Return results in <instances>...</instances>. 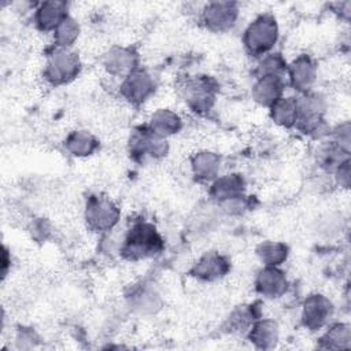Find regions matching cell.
<instances>
[{"label": "cell", "mask_w": 351, "mask_h": 351, "mask_svg": "<svg viewBox=\"0 0 351 351\" xmlns=\"http://www.w3.org/2000/svg\"><path fill=\"white\" fill-rule=\"evenodd\" d=\"M163 239L156 226L147 221H136L126 232L119 252L128 261H141L162 252Z\"/></svg>", "instance_id": "1"}, {"label": "cell", "mask_w": 351, "mask_h": 351, "mask_svg": "<svg viewBox=\"0 0 351 351\" xmlns=\"http://www.w3.org/2000/svg\"><path fill=\"white\" fill-rule=\"evenodd\" d=\"M280 38V29L274 15L265 12L258 15L244 30L243 44L245 51L261 58L276 47Z\"/></svg>", "instance_id": "2"}, {"label": "cell", "mask_w": 351, "mask_h": 351, "mask_svg": "<svg viewBox=\"0 0 351 351\" xmlns=\"http://www.w3.org/2000/svg\"><path fill=\"white\" fill-rule=\"evenodd\" d=\"M81 71V59L71 48L55 47L47 56L43 75L53 86L73 81Z\"/></svg>", "instance_id": "3"}, {"label": "cell", "mask_w": 351, "mask_h": 351, "mask_svg": "<svg viewBox=\"0 0 351 351\" xmlns=\"http://www.w3.org/2000/svg\"><path fill=\"white\" fill-rule=\"evenodd\" d=\"M84 217L86 226L92 232L104 234L117 226L121 218V210L108 196L93 193L86 199Z\"/></svg>", "instance_id": "4"}, {"label": "cell", "mask_w": 351, "mask_h": 351, "mask_svg": "<svg viewBox=\"0 0 351 351\" xmlns=\"http://www.w3.org/2000/svg\"><path fill=\"white\" fill-rule=\"evenodd\" d=\"M217 92L218 84L208 75L189 78L181 88V95L186 107L196 114H206L213 108Z\"/></svg>", "instance_id": "5"}, {"label": "cell", "mask_w": 351, "mask_h": 351, "mask_svg": "<svg viewBox=\"0 0 351 351\" xmlns=\"http://www.w3.org/2000/svg\"><path fill=\"white\" fill-rule=\"evenodd\" d=\"M328 108L326 97L321 92L308 90L298 97V122L296 128L304 133H315L324 123V115Z\"/></svg>", "instance_id": "6"}, {"label": "cell", "mask_w": 351, "mask_h": 351, "mask_svg": "<svg viewBox=\"0 0 351 351\" xmlns=\"http://www.w3.org/2000/svg\"><path fill=\"white\" fill-rule=\"evenodd\" d=\"M156 89V82L152 74L141 67H137L130 74L122 78L119 93L128 103L140 106L148 100Z\"/></svg>", "instance_id": "7"}, {"label": "cell", "mask_w": 351, "mask_h": 351, "mask_svg": "<svg viewBox=\"0 0 351 351\" xmlns=\"http://www.w3.org/2000/svg\"><path fill=\"white\" fill-rule=\"evenodd\" d=\"M239 14V4L234 1H210L202 8V22L208 30L223 33L236 25Z\"/></svg>", "instance_id": "8"}, {"label": "cell", "mask_w": 351, "mask_h": 351, "mask_svg": "<svg viewBox=\"0 0 351 351\" xmlns=\"http://www.w3.org/2000/svg\"><path fill=\"white\" fill-rule=\"evenodd\" d=\"M333 313L335 306L326 295L319 292L310 293L302 304V324L308 330H318L328 325Z\"/></svg>", "instance_id": "9"}, {"label": "cell", "mask_w": 351, "mask_h": 351, "mask_svg": "<svg viewBox=\"0 0 351 351\" xmlns=\"http://www.w3.org/2000/svg\"><path fill=\"white\" fill-rule=\"evenodd\" d=\"M129 149L132 155L138 158L160 159L169 154V143L144 126L130 134Z\"/></svg>", "instance_id": "10"}, {"label": "cell", "mask_w": 351, "mask_h": 351, "mask_svg": "<svg viewBox=\"0 0 351 351\" xmlns=\"http://www.w3.org/2000/svg\"><path fill=\"white\" fill-rule=\"evenodd\" d=\"M230 270V261L219 251H207L192 265L189 274L204 282L218 281Z\"/></svg>", "instance_id": "11"}, {"label": "cell", "mask_w": 351, "mask_h": 351, "mask_svg": "<svg viewBox=\"0 0 351 351\" xmlns=\"http://www.w3.org/2000/svg\"><path fill=\"white\" fill-rule=\"evenodd\" d=\"M103 67L112 77H126L138 67V53L132 47L114 45L103 55Z\"/></svg>", "instance_id": "12"}, {"label": "cell", "mask_w": 351, "mask_h": 351, "mask_svg": "<svg viewBox=\"0 0 351 351\" xmlns=\"http://www.w3.org/2000/svg\"><path fill=\"white\" fill-rule=\"evenodd\" d=\"M287 73L291 86L300 93H306L311 90L317 81L318 66L310 55L302 53L287 66Z\"/></svg>", "instance_id": "13"}, {"label": "cell", "mask_w": 351, "mask_h": 351, "mask_svg": "<svg viewBox=\"0 0 351 351\" xmlns=\"http://www.w3.org/2000/svg\"><path fill=\"white\" fill-rule=\"evenodd\" d=\"M288 289V278L280 266H263L255 277V291L267 299L282 296Z\"/></svg>", "instance_id": "14"}, {"label": "cell", "mask_w": 351, "mask_h": 351, "mask_svg": "<svg viewBox=\"0 0 351 351\" xmlns=\"http://www.w3.org/2000/svg\"><path fill=\"white\" fill-rule=\"evenodd\" d=\"M245 185V178L240 173H228L221 177L218 176L211 182L208 195L217 204H221L244 196Z\"/></svg>", "instance_id": "15"}, {"label": "cell", "mask_w": 351, "mask_h": 351, "mask_svg": "<svg viewBox=\"0 0 351 351\" xmlns=\"http://www.w3.org/2000/svg\"><path fill=\"white\" fill-rule=\"evenodd\" d=\"M191 171L200 182H213L218 176L222 165V158L211 149H202L191 156Z\"/></svg>", "instance_id": "16"}, {"label": "cell", "mask_w": 351, "mask_h": 351, "mask_svg": "<svg viewBox=\"0 0 351 351\" xmlns=\"http://www.w3.org/2000/svg\"><path fill=\"white\" fill-rule=\"evenodd\" d=\"M285 89V81L282 75H261L256 77L251 96L252 99L263 107H270L274 101L282 97Z\"/></svg>", "instance_id": "17"}, {"label": "cell", "mask_w": 351, "mask_h": 351, "mask_svg": "<svg viewBox=\"0 0 351 351\" xmlns=\"http://www.w3.org/2000/svg\"><path fill=\"white\" fill-rule=\"evenodd\" d=\"M250 343L258 350H271L280 341V326L271 318H258L247 332Z\"/></svg>", "instance_id": "18"}, {"label": "cell", "mask_w": 351, "mask_h": 351, "mask_svg": "<svg viewBox=\"0 0 351 351\" xmlns=\"http://www.w3.org/2000/svg\"><path fill=\"white\" fill-rule=\"evenodd\" d=\"M66 1H43L34 10V23L41 32H55L63 19L69 16Z\"/></svg>", "instance_id": "19"}, {"label": "cell", "mask_w": 351, "mask_h": 351, "mask_svg": "<svg viewBox=\"0 0 351 351\" xmlns=\"http://www.w3.org/2000/svg\"><path fill=\"white\" fill-rule=\"evenodd\" d=\"M129 307L141 315H151L162 308V298L159 292L149 284H141L133 288L128 295Z\"/></svg>", "instance_id": "20"}, {"label": "cell", "mask_w": 351, "mask_h": 351, "mask_svg": "<svg viewBox=\"0 0 351 351\" xmlns=\"http://www.w3.org/2000/svg\"><path fill=\"white\" fill-rule=\"evenodd\" d=\"M147 128L156 136L167 138L182 129V118L170 108H158L151 114Z\"/></svg>", "instance_id": "21"}, {"label": "cell", "mask_w": 351, "mask_h": 351, "mask_svg": "<svg viewBox=\"0 0 351 351\" xmlns=\"http://www.w3.org/2000/svg\"><path fill=\"white\" fill-rule=\"evenodd\" d=\"M319 348L348 350L351 347V326L348 322H335L319 337Z\"/></svg>", "instance_id": "22"}, {"label": "cell", "mask_w": 351, "mask_h": 351, "mask_svg": "<svg viewBox=\"0 0 351 351\" xmlns=\"http://www.w3.org/2000/svg\"><path fill=\"white\" fill-rule=\"evenodd\" d=\"M271 121L281 128H293L298 122V97L282 96L270 107Z\"/></svg>", "instance_id": "23"}, {"label": "cell", "mask_w": 351, "mask_h": 351, "mask_svg": "<svg viewBox=\"0 0 351 351\" xmlns=\"http://www.w3.org/2000/svg\"><path fill=\"white\" fill-rule=\"evenodd\" d=\"M64 147L69 154H71L75 158H86L92 155L97 147L99 141L97 138L88 130L78 129L73 130L66 136Z\"/></svg>", "instance_id": "24"}, {"label": "cell", "mask_w": 351, "mask_h": 351, "mask_svg": "<svg viewBox=\"0 0 351 351\" xmlns=\"http://www.w3.org/2000/svg\"><path fill=\"white\" fill-rule=\"evenodd\" d=\"M258 318H261V314L256 304H243L230 313L225 326L230 333H247Z\"/></svg>", "instance_id": "25"}, {"label": "cell", "mask_w": 351, "mask_h": 351, "mask_svg": "<svg viewBox=\"0 0 351 351\" xmlns=\"http://www.w3.org/2000/svg\"><path fill=\"white\" fill-rule=\"evenodd\" d=\"M347 159H350V152L340 148L332 140L324 143L317 151V162L328 173H333Z\"/></svg>", "instance_id": "26"}, {"label": "cell", "mask_w": 351, "mask_h": 351, "mask_svg": "<svg viewBox=\"0 0 351 351\" xmlns=\"http://www.w3.org/2000/svg\"><path fill=\"white\" fill-rule=\"evenodd\" d=\"M255 252L265 266H281L288 258L289 248L282 241L266 240L258 244Z\"/></svg>", "instance_id": "27"}, {"label": "cell", "mask_w": 351, "mask_h": 351, "mask_svg": "<svg viewBox=\"0 0 351 351\" xmlns=\"http://www.w3.org/2000/svg\"><path fill=\"white\" fill-rule=\"evenodd\" d=\"M80 33H81L80 23L73 16L69 15L66 19L62 21V23L53 32L55 47L71 48L78 40Z\"/></svg>", "instance_id": "28"}, {"label": "cell", "mask_w": 351, "mask_h": 351, "mask_svg": "<svg viewBox=\"0 0 351 351\" xmlns=\"http://www.w3.org/2000/svg\"><path fill=\"white\" fill-rule=\"evenodd\" d=\"M287 60L278 52H269L259 58L256 64V75H281L287 70Z\"/></svg>", "instance_id": "29"}, {"label": "cell", "mask_w": 351, "mask_h": 351, "mask_svg": "<svg viewBox=\"0 0 351 351\" xmlns=\"http://www.w3.org/2000/svg\"><path fill=\"white\" fill-rule=\"evenodd\" d=\"M332 141H335L340 148L350 152L351 151V125L348 121L341 122L333 129Z\"/></svg>", "instance_id": "30"}, {"label": "cell", "mask_w": 351, "mask_h": 351, "mask_svg": "<svg viewBox=\"0 0 351 351\" xmlns=\"http://www.w3.org/2000/svg\"><path fill=\"white\" fill-rule=\"evenodd\" d=\"M335 180L340 185V188L348 189L351 184V160L347 159L344 160L335 171Z\"/></svg>", "instance_id": "31"}, {"label": "cell", "mask_w": 351, "mask_h": 351, "mask_svg": "<svg viewBox=\"0 0 351 351\" xmlns=\"http://www.w3.org/2000/svg\"><path fill=\"white\" fill-rule=\"evenodd\" d=\"M337 11L340 12V18L344 19L346 22L350 21V15H351V1H343V3H337Z\"/></svg>", "instance_id": "32"}]
</instances>
